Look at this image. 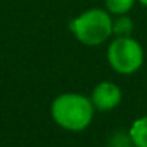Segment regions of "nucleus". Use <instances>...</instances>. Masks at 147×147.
Instances as JSON below:
<instances>
[{"label":"nucleus","mask_w":147,"mask_h":147,"mask_svg":"<svg viewBox=\"0 0 147 147\" xmlns=\"http://www.w3.org/2000/svg\"><path fill=\"white\" fill-rule=\"evenodd\" d=\"M134 29V22L128 14L117 16L112 21V35L114 36H131Z\"/></svg>","instance_id":"6"},{"label":"nucleus","mask_w":147,"mask_h":147,"mask_svg":"<svg viewBox=\"0 0 147 147\" xmlns=\"http://www.w3.org/2000/svg\"><path fill=\"white\" fill-rule=\"evenodd\" d=\"M138 3H141L142 7H146V8H147V0H138Z\"/></svg>","instance_id":"8"},{"label":"nucleus","mask_w":147,"mask_h":147,"mask_svg":"<svg viewBox=\"0 0 147 147\" xmlns=\"http://www.w3.org/2000/svg\"><path fill=\"white\" fill-rule=\"evenodd\" d=\"M136 2L138 0H105V8L112 16H122L130 13Z\"/></svg>","instance_id":"7"},{"label":"nucleus","mask_w":147,"mask_h":147,"mask_svg":"<svg viewBox=\"0 0 147 147\" xmlns=\"http://www.w3.org/2000/svg\"><path fill=\"white\" fill-rule=\"evenodd\" d=\"M95 106L89 96L67 92L55 96L51 103L52 120L68 131H82L92 123Z\"/></svg>","instance_id":"1"},{"label":"nucleus","mask_w":147,"mask_h":147,"mask_svg":"<svg viewBox=\"0 0 147 147\" xmlns=\"http://www.w3.org/2000/svg\"><path fill=\"white\" fill-rule=\"evenodd\" d=\"M108 63L119 74H133L144 63V49L133 36H114L108 46Z\"/></svg>","instance_id":"3"},{"label":"nucleus","mask_w":147,"mask_h":147,"mask_svg":"<svg viewBox=\"0 0 147 147\" xmlns=\"http://www.w3.org/2000/svg\"><path fill=\"white\" fill-rule=\"evenodd\" d=\"M130 141L134 147H147V115L136 119L130 128Z\"/></svg>","instance_id":"5"},{"label":"nucleus","mask_w":147,"mask_h":147,"mask_svg":"<svg viewBox=\"0 0 147 147\" xmlns=\"http://www.w3.org/2000/svg\"><path fill=\"white\" fill-rule=\"evenodd\" d=\"M112 14L106 8H90L70 22L74 38L84 46H101L112 36Z\"/></svg>","instance_id":"2"},{"label":"nucleus","mask_w":147,"mask_h":147,"mask_svg":"<svg viewBox=\"0 0 147 147\" xmlns=\"http://www.w3.org/2000/svg\"><path fill=\"white\" fill-rule=\"evenodd\" d=\"M90 100L96 111H112L122 101V89L115 82L101 81L93 87Z\"/></svg>","instance_id":"4"}]
</instances>
